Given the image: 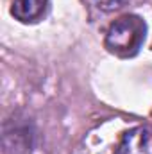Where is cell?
Instances as JSON below:
<instances>
[{"label": "cell", "mask_w": 152, "mask_h": 154, "mask_svg": "<svg viewBox=\"0 0 152 154\" xmlns=\"http://www.w3.org/2000/svg\"><path fill=\"white\" fill-rule=\"evenodd\" d=\"M147 36V23L138 14H123L106 32V48L118 57H134Z\"/></svg>", "instance_id": "obj_1"}, {"label": "cell", "mask_w": 152, "mask_h": 154, "mask_svg": "<svg viewBox=\"0 0 152 154\" xmlns=\"http://www.w3.org/2000/svg\"><path fill=\"white\" fill-rule=\"evenodd\" d=\"M114 154H152V127L136 125L125 131L116 145Z\"/></svg>", "instance_id": "obj_2"}, {"label": "cell", "mask_w": 152, "mask_h": 154, "mask_svg": "<svg viewBox=\"0 0 152 154\" xmlns=\"http://www.w3.org/2000/svg\"><path fill=\"white\" fill-rule=\"evenodd\" d=\"M50 0H11V14L22 23H36L48 11Z\"/></svg>", "instance_id": "obj_3"}, {"label": "cell", "mask_w": 152, "mask_h": 154, "mask_svg": "<svg viewBox=\"0 0 152 154\" xmlns=\"http://www.w3.org/2000/svg\"><path fill=\"white\" fill-rule=\"evenodd\" d=\"M129 0H93V4L104 11V13H113V11H118L120 7H123Z\"/></svg>", "instance_id": "obj_4"}]
</instances>
